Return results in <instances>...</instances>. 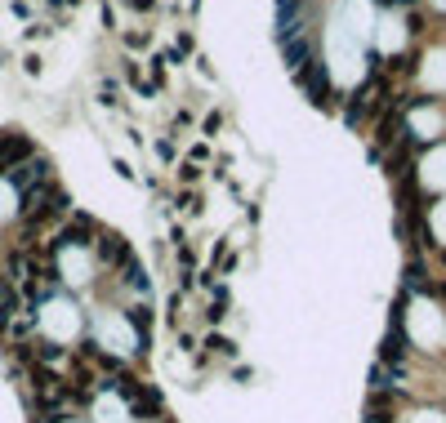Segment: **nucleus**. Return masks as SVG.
I'll use <instances>...</instances> for the list:
<instances>
[{"instance_id": "nucleus-1", "label": "nucleus", "mask_w": 446, "mask_h": 423, "mask_svg": "<svg viewBox=\"0 0 446 423\" xmlns=\"http://www.w3.org/2000/svg\"><path fill=\"white\" fill-rule=\"evenodd\" d=\"M295 76H299V85L308 89L312 103H326V71H321L317 58H312V63H304V67H295Z\"/></svg>"}, {"instance_id": "nucleus-2", "label": "nucleus", "mask_w": 446, "mask_h": 423, "mask_svg": "<svg viewBox=\"0 0 446 423\" xmlns=\"http://www.w3.org/2000/svg\"><path fill=\"white\" fill-rule=\"evenodd\" d=\"M379 94H384V85H379V80L361 85V89L353 94V103H348V120H353V125H361V116H366L370 107H379Z\"/></svg>"}, {"instance_id": "nucleus-3", "label": "nucleus", "mask_w": 446, "mask_h": 423, "mask_svg": "<svg viewBox=\"0 0 446 423\" xmlns=\"http://www.w3.org/2000/svg\"><path fill=\"white\" fill-rule=\"evenodd\" d=\"M402 357H406V338H402V330H389V338H384V347H379V366H389V370H397L402 366Z\"/></svg>"}, {"instance_id": "nucleus-4", "label": "nucleus", "mask_w": 446, "mask_h": 423, "mask_svg": "<svg viewBox=\"0 0 446 423\" xmlns=\"http://www.w3.org/2000/svg\"><path fill=\"white\" fill-rule=\"evenodd\" d=\"M384 71H389V76H402V71H411V58H406V54H393Z\"/></svg>"}, {"instance_id": "nucleus-5", "label": "nucleus", "mask_w": 446, "mask_h": 423, "mask_svg": "<svg viewBox=\"0 0 446 423\" xmlns=\"http://www.w3.org/2000/svg\"><path fill=\"white\" fill-rule=\"evenodd\" d=\"M406 285H411V289H428V276H424V268H419V263L406 272Z\"/></svg>"}, {"instance_id": "nucleus-6", "label": "nucleus", "mask_w": 446, "mask_h": 423, "mask_svg": "<svg viewBox=\"0 0 446 423\" xmlns=\"http://www.w3.org/2000/svg\"><path fill=\"white\" fill-rule=\"evenodd\" d=\"M210 347H214V352H223V357H232V352H237V347H232V343H228V338H219V334H214V338H210Z\"/></svg>"}]
</instances>
